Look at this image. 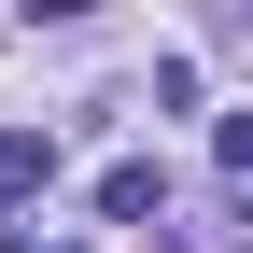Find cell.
I'll return each instance as SVG.
<instances>
[{"label": "cell", "mask_w": 253, "mask_h": 253, "mask_svg": "<svg viewBox=\"0 0 253 253\" xmlns=\"http://www.w3.org/2000/svg\"><path fill=\"white\" fill-rule=\"evenodd\" d=\"M99 211H113V225H141V211H169V169H155V155H126V169H99Z\"/></svg>", "instance_id": "cell-1"}, {"label": "cell", "mask_w": 253, "mask_h": 253, "mask_svg": "<svg viewBox=\"0 0 253 253\" xmlns=\"http://www.w3.org/2000/svg\"><path fill=\"white\" fill-rule=\"evenodd\" d=\"M42 183H56V141L42 126H0V197H42Z\"/></svg>", "instance_id": "cell-2"}]
</instances>
